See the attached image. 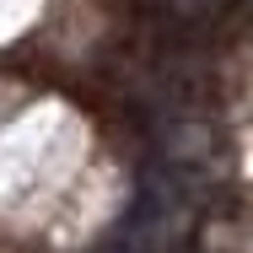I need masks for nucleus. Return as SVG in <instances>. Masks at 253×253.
Instances as JSON below:
<instances>
[{
    "label": "nucleus",
    "instance_id": "obj_2",
    "mask_svg": "<svg viewBox=\"0 0 253 253\" xmlns=\"http://www.w3.org/2000/svg\"><path fill=\"white\" fill-rule=\"evenodd\" d=\"M156 11L167 16V27H178V33H200V27H210V22H221L226 0H156Z\"/></svg>",
    "mask_w": 253,
    "mask_h": 253
},
{
    "label": "nucleus",
    "instance_id": "obj_1",
    "mask_svg": "<svg viewBox=\"0 0 253 253\" xmlns=\"http://www.w3.org/2000/svg\"><path fill=\"white\" fill-rule=\"evenodd\" d=\"M151 162L210 183V178H215V162H221V135H215V124H210L205 113L151 119Z\"/></svg>",
    "mask_w": 253,
    "mask_h": 253
}]
</instances>
